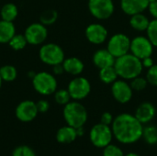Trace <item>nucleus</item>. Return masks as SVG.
<instances>
[{"label": "nucleus", "instance_id": "9b49d317", "mask_svg": "<svg viewBox=\"0 0 157 156\" xmlns=\"http://www.w3.org/2000/svg\"><path fill=\"white\" fill-rule=\"evenodd\" d=\"M111 94L117 102L121 104H127L132 97L133 90L128 81L121 78L111 85Z\"/></svg>", "mask_w": 157, "mask_h": 156}, {"label": "nucleus", "instance_id": "423d86ee", "mask_svg": "<svg viewBox=\"0 0 157 156\" xmlns=\"http://www.w3.org/2000/svg\"><path fill=\"white\" fill-rule=\"evenodd\" d=\"M113 137L111 127L101 122L94 125L89 133V138L92 144L98 148H105L110 144Z\"/></svg>", "mask_w": 157, "mask_h": 156}, {"label": "nucleus", "instance_id": "5701e85b", "mask_svg": "<svg viewBox=\"0 0 157 156\" xmlns=\"http://www.w3.org/2000/svg\"><path fill=\"white\" fill-rule=\"evenodd\" d=\"M18 15V9L17 6L13 3H7L5 4L1 10H0V16L1 19L6 21L13 22Z\"/></svg>", "mask_w": 157, "mask_h": 156}, {"label": "nucleus", "instance_id": "c85d7f7f", "mask_svg": "<svg viewBox=\"0 0 157 156\" xmlns=\"http://www.w3.org/2000/svg\"><path fill=\"white\" fill-rule=\"evenodd\" d=\"M130 85H131L133 91L141 92V91H144L149 84H148V81L145 77L139 75V76L132 79L130 81Z\"/></svg>", "mask_w": 157, "mask_h": 156}, {"label": "nucleus", "instance_id": "7c9ffc66", "mask_svg": "<svg viewBox=\"0 0 157 156\" xmlns=\"http://www.w3.org/2000/svg\"><path fill=\"white\" fill-rule=\"evenodd\" d=\"M103 149V156H124L122 150L117 145L110 143Z\"/></svg>", "mask_w": 157, "mask_h": 156}, {"label": "nucleus", "instance_id": "72a5a7b5", "mask_svg": "<svg viewBox=\"0 0 157 156\" xmlns=\"http://www.w3.org/2000/svg\"><path fill=\"white\" fill-rule=\"evenodd\" d=\"M37 108H38V111L40 113H45L49 110L50 108V104L47 100L45 99H41L40 101H38L37 103Z\"/></svg>", "mask_w": 157, "mask_h": 156}, {"label": "nucleus", "instance_id": "473e14b6", "mask_svg": "<svg viewBox=\"0 0 157 156\" xmlns=\"http://www.w3.org/2000/svg\"><path fill=\"white\" fill-rule=\"evenodd\" d=\"M145 78L147 79L149 85L157 86V64H154L152 67L147 69Z\"/></svg>", "mask_w": 157, "mask_h": 156}, {"label": "nucleus", "instance_id": "c756f323", "mask_svg": "<svg viewBox=\"0 0 157 156\" xmlns=\"http://www.w3.org/2000/svg\"><path fill=\"white\" fill-rule=\"evenodd\" d=\"M71 96L67 89H59L54 93V100L57 104L65 106L71 100Z\"/></svg>", "mask_w": 157, "mask_h": 156}, {"label": "nucleus", "instance_id": "aec40b11", "mask_svg": "<svg viewBox=\"0 0 157 156\" xmlns=\"http://www.w3.org/2000/svg\"><path fill=\"white\" fill-rule=\"evenodd\" d=\"M149 24H150V19L144 13L134 14L130 17V26L132 27V29L138 32L146 31Z\"/></svg>", "mask_w": 157, "mask_h": 156}, {"label": "nucleus", "instance_id": "f704fd0d", "mask_svg": "<svg viewBox=\"0 0 157 156\" xmlns=\"http://www.w3.org/2000/svg\"><path fill=\"white\" fill-rule=\"evenodd\" d=\"M113 116L110 112H104L101 116V119H100V122L103 123V124H106V125H109L110 126L113 122Z\"/></svg>", "mask_w": 157, "mask_h": 156}, {"label": "nucleus", "instance_id": "f3484780", "mask_svg": "<svg viewBox=\"0 0 157 156\" xmlns=\"http://www.w3.org/2000/svg\"><path fill=\"white\" fill-rule=\"evenodd\" d=\"M115 60L116 58L107 50V48L97 50L92 57L93 63L98 69L113 66L115 63Z\"/></svg>", "mask_w": 157, "mask_h": 156}, {"label": "nucleus", "instance_id": "f8f14e48", "mask_svg": "<svg viewBox=\"0 0 157 156\" xmlns=\"http://www.w3.org/2000/svg\"><path fill=\"white\" fill-rule=\"evenodd\" d=\"M24 35L29 44L40 45L46 40L48 36V30L46 26L41 24L40 22L32 23L26 29Z\"/></svg>", "mask_w": 157, "mask_h": 156}, {"label": "nucleus", "instance_id": "6e6552de", "mask_svg": "<svg viewBox=\"0 0 157 156\" xmlns=\"http://www.w3.org/2000/svg\"><path fill=\"white\" fill-rule=\"evenodd\" d=\"M90 14L98 20H106L111 17L115 11L113 0H88Z\"/></svg>", "mask_w": 157, "mask_h": 156}, {"label": "nucleus", "instance_id": "6ab92c4d", "mask_svg": "<svg viewBox=\"0 0 157 156\" xmlns=\"http://www.w3.org/2000/svg\"><path fill=\"white\" fill-rule=\"evenodd\" d=\"M78 137L76 129L69 125L60 128L56 133V140L58 143L63 144H68L75 141Z\"/></svg>", "mask_w": 157, "mask_h": 156}, {"label": "nucleus", "instance_id": "f257e3e1", "mask_svg": "<svg viewBox=\"0 0 157 156\" xmlns=\"http://www.w3.org/2000/svg\"><path fill=\"white\" fill-rule=\"evenodd\" d=\"M114 138L121 143L131 144L143 137V124L134 115L121 113L114 118L111 124Z\"/></svg>", "mask_w": 157, "mask_h": 156}, {"label": "nucleus", "instance_id": "a878e982", "mask_svg": "<svg viewBox=\"0 0 157 156\" xmlns=\"http://www.w3.org/2000/svg\"><path fill=\"white\" fill-rule=\"evenodd\" d=\"M143 138L144 141L151 145H155L157 143V127L154 125L146 126L144 128Z\"/></svg>", "mask_w": 157, "mask_h": 156}, {"label": "nucleus", "instance_id": "dca6fc26", "mask_svg": "<svg viewBox=\"0 0 157 156\" xmlns=\"http://www.w3.org/2000/svg\"><path fill=\"white\" fill-rule=\"evenodd\" d=\"M155 114L156 109L154 104H152L151 102H143L137 107L134 116L144 125L152 121L153 119L155 117Z\"/></svg>", "mask_w": 157, "mask_h": 156}, {"label": "nucleus", "instance_id": "e433bc0d", "mask_svg": "<svg viewBox=\"0 0 157 156\" xmlns=\"http://www.w3.org/2000/svg\"><path fill=\"white\" fill-rule=\"evenodd\" d=\"M141 61H142V63H143L144 68H146V69H148V68L152 67V66L155 64V63H154V59L152 58V56H150V57H146V58H144V59H143V60H141Z\"/></svg>", "mask_w": 157, "mask_h": 156}, {"label": "nucleus", "instance_id": "bb28decb", "mask_svg": "<svg viewBox=\"0 0 157 156\" xmlns=\"http://www.w3.org/2000/svg\"><path fill=\"white\" fill-rule=\"evenodd\" d=\"M9 46L11 49H13L14 51H20L23 50L28 43L25 35H21V34H15L14 37L9 40L8 42Z\"/></svg>", "mask_w": 157, "mask_h": 156}, {"label": "nucleus", "instance_id": "9d476101", "mask_svg": "<svg viewBox=\"0 0 157 156\" xmlns=\"http://www.w3.org/2000/svg\"><path fill=\"white\" fill-rule=\"evenodd\" d=\"M154 45L147 38V36L139 35L131 40L130 52L140 60L152 56L154 52Z\"/></svg>", "mask_w": 157, "mask_h": 156}, {"label": "nucleus", "instance_id": "4c0bfd02", "mask_svg": "<svg viewBox=\"0 0 157 156\" xmlns=\"http://www.w3.org/2000/svg\"><path fill=\"white\" fill-rule=\"evenodd\" d=\"M52 72H53L54 75H61L63 73H65L64 69H63V63L56 64V65L52 66Z\"/></svg>", "mask_w": 157, "mask_h": 156}, {"label": "nucleus", "instance_id": "20e7f679", "mask_svg": "<svg viewBox=\"0 0 157 156\" xmlns=\"http://www.w3.org/2000/svg\"><path fill=\"white\" fill-rule=\"evenodd\" d=\"M32 86L39 94L49 96L55 93L58 84L54 74L48 72H40L33 76Z\"/></svg>", "mask_w": 157, "mask_h": 156}, {"label": "nucleus", "instance_id": "ddd939ff", "mask_svg": "<svg viewBox=\"0 0 157 156\" xmlns=\"http://www.w3.org/2000/svg\"><path fill=\"white\" fill-rule=\"evenodd\" d=\"M85 35L86 40L90 43L100 45L108 40L109 32L104 25L100 23H92L86 27L85 30Z\"/></svg>", "mask_w": 157, "mask_h": 156}, {"label": "nucleus", "instance_id": "0eeeda50", "mask_svg": "<svg viewBox=\"0 0 157 156\" xmlns=\"http://www.w3.org/2000/svg\"><path fill=\"white\" fill-rule=\"evenodd\" d=\"M131 39L124 33L112 35L107 42V50L115 57L119 58L130 52Z\"/></svg>", "mask_w": 157, "mask_h": 156}, {"label": "nucleus", "instance_id": "c9c22d12", "mask_svg": "<svg viewBox=\"0 0 157 156\" xmlns=\"http://www.w3.org/2000/svg\"><path fill=\"white\" fill-rule=\"evenodd\" d=\"M147 9L149 11L150 15L153 17V18L157 19V0L153 1V2H150Z\"/></svg>", "mask_w": 157, "mask_h": 156}, {"label": "nucleus", "instance_id": "f03ea898", "mask_svg": "<svg viewBox=\"0 0 157 156\" xmlns=\"http://www.w3.org/2000/svg\"><path fill=\"white\" fill-rule=\"evenodd\" d=\"M114 67L119 77L126 81H131L141 75L144 70L142 61L131 52L116 58Z\"/></svg>", "mask_w": 157, "mask_h": 156}, {"label": "nucleus", "instance_id": "b1692460", "mask_svg": "<svg viewBox=\"0 0 157 156\" xmlns=\"http://www.w3.org/2000/svg\"><path fill=\"white\" fill-rule=\"evenodd\" d=\"M17 71L13 65H4L0 68V76L5 82H12L17 78Z\"/></svg>", "mask_w": 157, "mask_h": 156}, {"label": "nucleus", "instance_id": "4468645a", "mask_svg": "<svg viewBox=\"0 0 157 156\" xmlns=\"http://www.w3.org/2000/svg\"><path fill=\"white\" fill-rule=\"evenodd\" d=\"M37 104L31 100H24L16 108V117L22 122L32 121L38 115Z\"/></svg>", "mask_w": 157, "mask_h": 156}, {"label": "nucleus", "instance_id": "39448f33", "mask_svg": "<svg viewBox=\"0 0 157 156\" xmlns=\"http://www.w3.org/2000/svg\"><path fill=\"white\" fill-rule=\"evenodd\" d=\"M39 57L42 63L51 66L63 63L65 59L63 50L56 43H47L42 45L39 51Z\"/></svg>", "mask_w": 157, "mask_h": 156}, {"label": "nucleus", "instance_id": "a211bd4d", "mask_svg": "<svg viewBox=\"0 0 157 156\" xmlns=\"http://www.w3.org/2000/svg\"><path fill=\"white\" fill-rule=\"evenodd\" d=\"M63 66L64 69V72L73 75V76H78L80 75L84 69L85 64L77 57H68L65 58L63 62Z\"/></svg>", "mask_w": 157, "mask_h": 156}, {"label": "nucleus", "instance_id": "58836bf2", "mask_svg": "<svg viewBox=\"0 0 157 156\" xmlns=\"http://www.w3.org/2000/svg\"><path fill=\"white\" fill-rule=\"evenodd\" d=\"M124 156H140L139 154H135V153H129V154H127L126 155Z\"/></svg>", "mask_w": 157, "mask_h": 156}, {"label": "nucleus", "instance_id": "2eb2a0df", "mask_svg": "<svg viewBox=\"0 0 157 156\" xmlns=\"http://www.w3.org/2000/svg\"><path fill=\"white\" fill-rule=\"evenodd\" d=\"M149 6V0H121V8L128 16L144 13Z\"/></svg>", "mask_w": 157, "mask_h": 156}, {"label": "nucleus", "instance_id": "1a4fd4ad", "mask_svg": "<svg viewBox=\"0 0 157 156\" xmlns=\"http://www.w3.org/2000/svg\"><path fill=\"white\" fill-rule=\"evenodd\" d=\"M67 90L72 99L79 101L85 99L90 94L91 84L86 77L78 75L69 82Z\"/></svg>", "mask_w": 157, "mask_h": 156}, {"label": "nucleus", "instance_id": "2f4dec72", "mask_svg": "<svg viewBox=\"0 0 157 156\" xmlns=\"http://www.w3.org/2000/svg\"><path fill=\"white\" fill-rule=\"evenodd\" d=\"M12 156H36V154L30 147L21 145L14 149L12 152Z\"/></svg>", "mask_w": 157, "mask_h": 156}, {"label": "nucleus", "instance_id": "ea45409f", "mask_svg": "<svg viewBox=\"0 0 157 156\" xmlns=\"http://www.w3.org/2000/svg\"><path fill=\"white\" fill-rule=\"evenodd\" d=\"M2 83H3V80H2V78H1V76H0V88H1V86H2Z\"/></svg>", "mask_w": 157, "mask_h": 156}, {"label": "nucleus", "instance_id": "4be33fe9", "mask_svg": "<svg viewBox=\"0 0 157 156\" xmlns=\"http://www.w3.org/2000/svg\"><path fill=\"white\" fill-rule=\"evenodd\" d=\"M98 76H99L100 81L106 85H112L116 80L119 79V75L117 74V71L114 65L99 69Z\"/></svg>", "mask_w": 157, "mask_h": 156}, {"label": "nucleus", "instance_id": "7ed1b4c3", "mask_svg": "<svg viewBox=\"0 0 157 156\" xmlns=\"http://www.w3.org/2000/svg\"><path fill=\"white\" fill-rule=\"evenodd\" d=\"M63 115L67 125L75 129L84 127L87 120V111L86 108L76 100L70 101L64 106Z\"/></svg>", "mask_w": 157, "mask_h": 156}, {"label": "nucleus", "instance_id": "412c9836", "mask_svg": "<svg viewBox=\"0 0 157 156\" xmlns=\"http://www.w3.org/2000/svg\"><path fill=\"white\" fill-rule=\"evenodd\" d=\"M16 34V27L13 22L0 20V43H8Z\"/></svg>", "mask_w": 157, "mask_h": 156}, {"label": "nucleus", "instance_id": "cd10ccee", "mask_svg": "<svg viewBox=\"0 0 157 156\" xmlns=\"http://www.w3.org/2000/svg\"><path fill=\"white\" fill-rule=\"evenodd\" d=\"M146 36L154 47L157 48V19L155 18L150 20V24L146 29Z\"/></svg>", "mask_w": 157, "mask_h": 156}, {"label": "nucleus", "instance_id": "393cba45", "mask_svg": "<svg viewBox=\"0 0 157 156\" xmlns=\"http://www.w3.org/2000/svg\"><path fill=\"white\" fill-rule=\"evenodd\" d=\"M58 19V12L55 9H47L40 17V22L45 26L52 25Z\"/></svg>", "mask_w": 157, "mask_h": 156}]
</instances>
